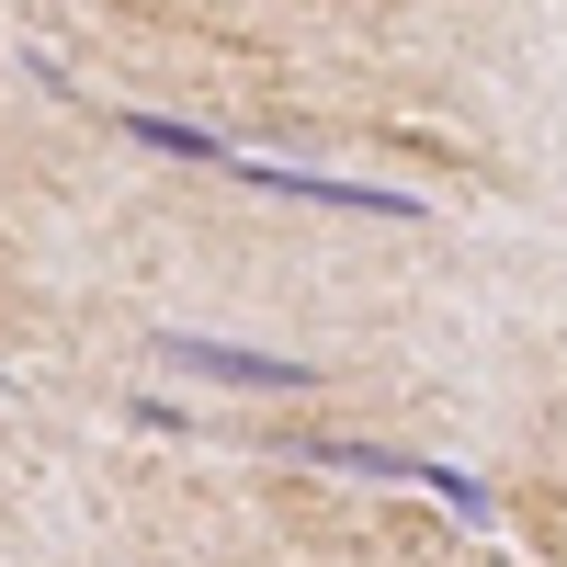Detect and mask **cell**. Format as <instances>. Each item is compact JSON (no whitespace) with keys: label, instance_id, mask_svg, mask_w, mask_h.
<instances>
[{"label":"cell","instance_id":"6da1fadb","mask_svg":"<svg viewBox=\"0 0 567 567\" xmlns=\"http://www.w3.org/2000/svg\"><path fill=\"white\" fill-rule=\"evenodd\" d=\"M307 465H341V477H386V488H432L454 523H499V499H488V477H465V465H443V454H409V443H296Z\"/></svg>","mask_w":567,"mask_h":567},{"label":"cell","instance_id":"7a4b0ae2","mask_svg":"<svg viewBox=\"0 0 567 567\" xmlns=\"http://www.w3.org/2000/svg\"><path fill=\"white\" fill-rule=\"evenodd\" d=\"M216 171H239V182H261V194H284V205H329V216H374V227H420V194H409V182H352V171H296V159H239V148H227Z\"/></svg>","mask_w":567,"mask_h":567},{"label":"cell","instance_id":"3957f363","mask_svg":"<svg viewBox=\"0 0 567 567\" xmlns=\"http://www.w3.org/2000/svg\"><path fill=\"white\" fill-rule=\"evenodd\" d=\"M159 352H171L182 374H205V386H261V398L318 386V363H296V352H250V341H205V329H159Z\"/></svg>","mask_w":567,"mask_h":567},{"label":"cell","instance_id":"277c9868","mask_svg":"<svg viewBox=\"0 0 567 567\" xmlns=\"http://www.w3.org/2000/svg\"><path fill=\"white\" fill-rule=\"evenodd\" d=\"M125 136H136V148H159V159H194V171H216V159H227V136L182 125V114H125Z\"/></svg>","mask_w":567,"mask_h":567}]
</instances>
